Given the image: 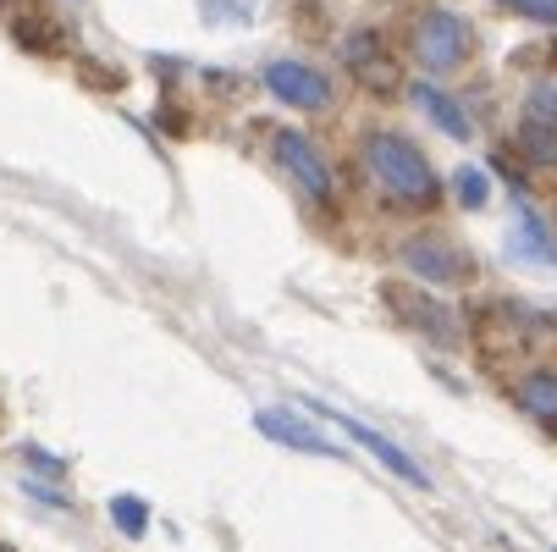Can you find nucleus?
I'll return each mask as SVG.
<instances>
[{
	"label": "nucleus",
	"instance_id": "f257e3e1",
	"mask_svg": "<svg viewBox=\"0 0 557 552\" xmlns=\"http://www.w3.org/2000/svg\"><path fill=\"white\" fill-rule=\"evenodd\" d=\"M359 155H364L370 177L386 188L392 205H404V210H436L442 205L447 188H442L436 167L425 161V149L414 138H404L397 127H370L359 138Z\"/></svg>",
	"mask_w": 557,
	"mask_h": 552
},
{
	"label": "nucleus",
	"instance_id": "f03ea898",
	"mask_svg": "<svg viewBox=\"0 0 557 552\" xmlns=\"http://www.w3.org/2000/svg\"><path fill=\"white\" fill-rule=\"evenodd\" d=\"M469 50H474V28H469L458 12L431 7V12L414 17L409 56H414V66H420L425 77H447V72H458V66L469 61Z\"/></svg>",
	"mask_w": 557,
	"mask_h": 552
},
{
	"label": "nucleus",
	"instance_id": "7ed1b4c3",
	"mask_svg": "<svg viewBox=\"0 0 557 552\" xmlns=\"http://www.w3.org/2000/svg\"><path fill=\"white\" fill-rule=\"evenodd\" d=\"M381 298H386V309L397 315V321H404L409 332H420L425 343H436V348H458L463 343V315L442 293L414 287V282H386Z\"/></svg>",
	"mask_w": 557,
	"mask_h": 552
},
{
	"label": "nucleus",
	"instance_id": "20e7f679",
	"mask_svg": "<svg viewBox=\"0 0 557 552\" xmlns=\"http://www.w3.org/2000/svg\"><path fill=\"white\" fill-rule=\"evenodd\" d=\"M397 260H404V271L409 277H420L425 287H469L474 282V255L458 244V238H447V232H414V238H404V249H397Z\"/></svg>",
	"mask_w": 557,
	"mask_h": 552
},
{
	"label": "nucleus",
	"instance_id": "39448f33",
	"mask_svg": "<svg viewBox=\"0 0 557 552\" xmlns=\"http://www.w3.org/2000/svg\"><path fill=\"white\" fill-rule=\"evenodd\" d=\"M271 149H276V167L309 194V199H332V167H326V155H321V144H314L309 133H298V127H276L271 133Z\"/></svg>",
	"mask_w": 557,
	"mask_h": 552
},
{
	"label": "nucleus",
	"instance_id": "423d86ee",
	"mask_svg": "<svg viewBox=\"0 0 557 552\" xmlns=\"http://www.w3.org/2000/svg\"><path fill=\"white\" fill-rule=\"evenodd\" d=\"M343 61L359 77V89H370V95H397V89H404V61L381 45L375 28H354L343 39Z\"/></svg>",
	"mask_w": 557,
	"mask_h": 552
},
{
	"label": "nucleus",
	"instance_id": "0eeeda50",
	"mask_svg": "<svg viewBox=\"0 0 557 552\" xmlns=\"http://www.w3.org/2000/svg\"><path fill=\"white\" fill-rule=\"evenodd\" d=\"M265 89L293 106V111H332V84L326 72H314L309 61H265Z\"/></svg>",
	"mask_w": 557,
	"mask_h": 552
},
{
	"label": "nucleus",
	"instance_id": "6e6552de",
	"mask_svg": "<svg viewBox=\"0 0 557 552\" xmlns=\"http://www.w3.org/2000/svg\"><path fill=\"white\" fill-rule=\"evenodd\" d=\"M309 409L321 415V420H332V426H343V431H348V437H354V442H359L364 453H375V458H381V464L392 469L397 481H409V487L431 492V476H425V469H420V464H414V458H409L404 447H397L392 437H381L375 426H364V420H354V415H343V409H326V404H309Z\"/></svg>",
	"mask_w": 557,
	"mask_h": 552
},
{
	"label": "nucleus",
	"instance_id": "1a4fd4ad",
	"mask_svg": "<svg viewBox=\"0 0 557 552\" xmlns=\"http://www.w3.org/2000/svg\"><path fill=\"white\" fill-rule=\"evenodd\" d=\"M255 431H260L265 442H282V447H293V453L343 458V447H337V442H326L321 431H314L304 415H293V409H260V415H255Z\"/></svg>",
	"mask_w": 557,
	"mask_h": 552
},
{
	"label": "nucleus",
	"instance_id": "9d476101",
	"mask_svg": "<svg viewBox=\"0 0 557 552\" xmlns=\"http://www.w3.org/2000/svg\"><path fill=\"white\" fill-rule=\"evenodd\" d=\"M513 409L530 415L535 426L557 431V370H546V365L524 370V376L513 381Z\"/></svg>",
	"mask_w": 557,
	"mask_h": 552
},
{
	"label": "nucleus",
	"instance_id": "9b49d317",
	"mask_svg": "<svg viewBox=\"0 0 557 552\" xmlns=\"http://www.w3.org/2000/svg\"><path fill=\"white\" fill-rule=\"evenodd\" d=\"M513 255H519V260L557 266V238H552V226H546L530 205H519V216H513Z\"/></svg>",
	"mask_w": 557,
	"mask_h": 552
},
{
	"label": "nucleus",
	"instance_id": "f8f14e48",
	"mask_svg": "<svg viewBox=\"0 0 557 552\" xmlns=\"http://www.w3.org/2000/svg\"><path fill=\"white\" fill-rule=\"evenodd\" d=\"M409 100H414V106H420V111L447 133V138H458V144L469 138V116H463V111H458V100H453V95H442L436 84H414V89H409Z\"/></svg>",
	"mask_w": 557,
	"mask_h": 552
},
{
	"label": "nucleus",
	"instance_id": "ddd939ff",
	"mask_svg": "<svg viewBox=\"0 0 557 552\" xmlns=\"http://www.w3.org/2000/svg\"><path fill=\"white\" fill-rule=\"evenodd\" d=\"M519 155L535 167V172H557V127H541V122H524L519 127Z\"/></svg>",
	"mask_w": 557,
	"mask_h": 552
},
{
	"label": "nucleus",
	"instance_id": "4468645a",
	"mask_svg": "<svg viewBox=\"0 0 557 552\" xmlns=\"http://www.w3.org/2000/svg\"><path fill=\"white\" fill-rule=\"evenodd\" d=\"M447 188H453V199H458L463 210H486V199H492V177H486L481 167H458Z\"/></svg>",
	"mask_w": 557,
	"mask_h": 552
},
{
	"label": "nucleus",
	"instance_id": "2eb2a0df",
	"mask_svg": "<svg viewBox=\"0 0 557 552\" xmlns=\"http://www.w3.org/2000/svg\"><path fill=\"white\" fill-rule=\"evenodd\" d=\"M111 525L122 530V536H144L149 530V503L144 498H133V492H122V498H111Z\"/></svg>",
	"mask_w": 557,
	"mask_h": 552
},
{
	"label": "nucleus",
	"instance_id": "dca6fc26",
	"mask_svg": "<svg viewBox=\"0 0 557 552\" xmlns=\"http://www.w3.org/2000/svg\"><path fill=\"white\" fill-rule=\"evenodd\" d=\"M503 12L524 17V23H541V28H557V0H497Z\"/></svg>",
	"mask_w": 557,
	"mask_h": 552
},
{
	"label": "nucleus",
	"instance_id": "f3484780",
	"mask_svg": "<svg viewBox=\"0 0 557 552\" xmlns=\"http://www.w3.org/2000/svg\"><path fill=\"white\" fill-rule=\"evenodd\" d=\"M524 106H530V122H541V127H557V84H535Z\"/></svg>",
	"mask_w": 557,
	"mask_h": 552
},
{
	"label": "nucleus",
	"instance_id": "a211bd4d",
	"mask_svg": "<svg viewBox=\"0 0 557 552\" xmlns=\"http://www.w3.org/2000/svg\"><path fill=\"white\" fill-rule=\"evenodd\" d=\"M23 458H28V464H39L45 476H61V469H66V464H61L55 453H45V447H23Z\"/></svg>",
	"mask_w": 557,
	"mask_h": 552
},
{
	"label": "nucleus",
	"instance_id": "6ab92c4d",
	"mask_svg": "<svg viewBox=\"0 0 557 552\" xmlns=\"http://www.w3.org/2000/svg\"><path fill=\"white\" fill-rule=\"evenodd\" d=\"M0 552H17V547H7V541H0Z\"/></svg>",
	"mask_w": 557,
	"mask_h": 552
},
{
	"label": "nucleus",
	"instance_id": "aec40b11",
	"mask_svg": "<svg viewBox=\"0 0 557 552\" xmlns=\"http://www.w3.org/2000/svg\"><path fill=\"white\" fill-rule=\"evenodd\" d=\"M0 7H7V0H0Z\"/></svg>",
	"mask_w": 557,
	"mask_h": 552
}]
</instances>
